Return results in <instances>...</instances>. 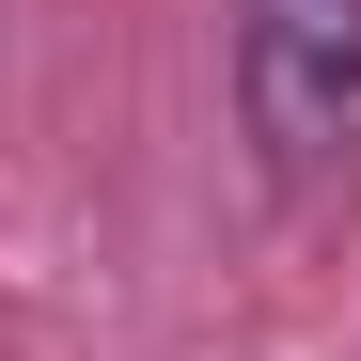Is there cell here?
Segmentation results:
<instances>
[{
    "label": "cell",
    "instance_id": "6da1fadb",
    "mask_svg": "<svg viewBox=\"0 0 361 361\" xmlns=\"http://www.w3.org/2000/svg\"><path fill=\"white\" fill-rule=\"evenodd\" d=\"M235 110L267 173L361 157V0H235Z\"/></svg>",
    "mask_w": 361,
    "mask_h": 361
}]
</instances>
